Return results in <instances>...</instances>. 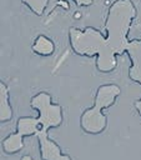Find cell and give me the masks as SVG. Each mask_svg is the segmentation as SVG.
I'll return each instance as SVG.
<instances>
[{
	"mask_svg": "<svg viewBox=\"0 0 141 160\" xmlns=\"http://www.w3.org/2000/svg\"><path fill=\"white\" fill-rule=\"evenodd\" d=\"M21 160H34V158H31L30 155H24V156L21 158Z\"/></svg>",
	"mask_w": 141,
	"mask_h": 160,
	"instance_id": "4fadbf2b",
	"label": "cell"
},
{
	"mask_svg": "<svg viewBox=\"0 0 141 160\" xmlns=\"http://www.w3.org/2000/svg\"><path fill=\"white\" fill-rule=\"evenodd\" d=\"M15 131L17 134H20L24 138L27 136H34L39 132V130L41 129L40 122L37 120V118L34 116H20L16 120V126H15Z\"/></svg>",
	"mask_w": 141,
	"mask_h": 160,
	"instance_id": "8992f818",
	"label": "cell"
},
{
	"mask_svg": "<svg viewBox=\"0 0 141 160\" xmlns=\"http://www.w3.org/2000/svg\"><path fill=\"white\" fill-rule=\"evenodd\" d=\"M126 54L130 59L129 66V79L141 86V39H132L130 40Z\"/></svg>",
	"mask_w": 141,
	"mask_h": 160,
	"instance_id": "5b68a950",
	"label": "cell"
},
{
	"mask_svg": "<svg viewBox=\"0 0 141 160\" xmlns=\"http://www.w3.org/2000/svg\"><path fill=\"white\" fill-rule=\"evenodd\" d=\"M12 119V108L10 104V91L4 80H0V122H7Z\"/></svg>",
	"mask_w": 141,
	"mask_h": 160,
	"instance_id": "52a82bcc",
	"label": "cell"
},
{
	"mask_svg": "<svg viewBox=\"0 0 141 160\" xmlns=\"http://www.w3.org/2000/svg\"><path fill=\"white\" fill-rule=\"evenodd\" d=\"M135 16L136 6L132 0H115L106 12L104 25L106 35L92 26L70 28L67 36L71 50L79 56L95 59L97 71L102 74L114 71L117 66V56L126 54Z\"/></svg>",
	"mask_w": 141,
	"mask_h": 160,
	"instance_id": "6da1fadb",
	"label": "cell"
},
{
	"mask_svg": "<svg viewBox=\"0 0 141 160\" xmlns=\"http://www.w3.org/2000/svg\"><path fill=\"white\" fill-rule=\"evenodd\" d=\"M1 149L7 155H12V154L21 151L24 149V136H21L16 131L9 134L5 139H2Z\"/></svg>",
	"mask_w": 141,
	"mask_h": 160,
	"instance_id": "9c48e42d",
	"label": "cell"
},
{
	"mask_svg": "<svg viewBox=\"0 0 141 160\" xmlns=\"http://www.w3.org/2000/svg\"><path fill=\"white\" fill-rule=\"evenodd\" d=\"M35 136L37 139L41 160H72L70 155L62 152L60 145L55 140L50 139L49 131L39 130Z\"/></svg>",
	"mask_w": 141,
	"mask_h": 160,
	"instance_id": "277c9868",
	"label": "cell"
},
{
	"mask_svg": "<svg viewBox=\"0 0 141 160\" xmlns=\"http://www.w3.org/2000/svg\"><path fill=\"white\" fill-rule=\"evenodd\" d=\"M30 106L37 111V120L41 129L50 131L57 129L64 122V111L60 104L52 102V96L47 91H39L30 99Z\"/></svg>",
	"mask_w": 141,
	"mask_h": 160,
	"instance_id": "3957f363",
	"label": "cell"
},
{
	"mask_svg": "<svg viewBox=\"0 0 141 160\" xmlns=\"http://www.w3.org/2000/svg\"><path fill=\"white\" fill-rule=\"evenodd\" d=\"M134 108H135L136 112L141 116V96H140L137 100H135V101H134Z\"/></svg>",
	"mask_w": 141,
	"mask_h": 160,
	"instance_id": "7c38bea8",
	"label": "cell"
},
{
	"mask_svg": "<svg viewBox=\"0 0 141 160\" xmlns=\"http://www.w3.org/2000/svg\"><path fill=\"white\" fill-rule=\"evenodd\" d=\"M121 89L116 84H104L96 89L94 96V105L85 109L80 115V128L89 135H99L105 131L107 126V116L104 114L116 102Z\"/></svg>",
	"mask_w": 141,
	"mask_h": 160,
	"instance_id": "7a4b0ae2",
	"label": "cell"
},
{
	"mask_svg": "<svg viewBox=\"0 0 141 160\" xmlns=\"http://www.w3.org/2000/svg\"><path fill=\"white\" fill-rule=\"evenodd\" d=\"M20 1L36 16H42L49 4V0H20Z\"/></svg>",
	"mask_w": 141,
	"mask_h": 160,
	"instance_id": "30bf717a",
	"label": "cell"
},
{
	"mask_svg": "<svg viewBox=\"0 0 141 160\" xmlns=\"http://www.w3.org/2000/svg\"><path fill=\"white\" fill-rule=\"evenodd\" d=\"M31 50L39 56H51L55 52V44L50 38L45 35H37L31 45Z\"/></svg>",
	"mask_w": 141,
	"mask_h": 160,
	"instance_id": "ba28073f",
	"label": "cell"
},
{
	"mask_svg": "<svg viewBox=\"0 0 141 160\" xmlns=\"http://www.w3.org/2000/svg\"><path fill=\"white\" fill-rule=\"evenodd\" d=\"M76 6L79 8H87V6H91L94 0H71Z\"/></svg>",
	"mask_w": 141,
	"mask_h": 160,
	"instance_id": "8fae6325",
	"label": "cell"
}]
</instances>
